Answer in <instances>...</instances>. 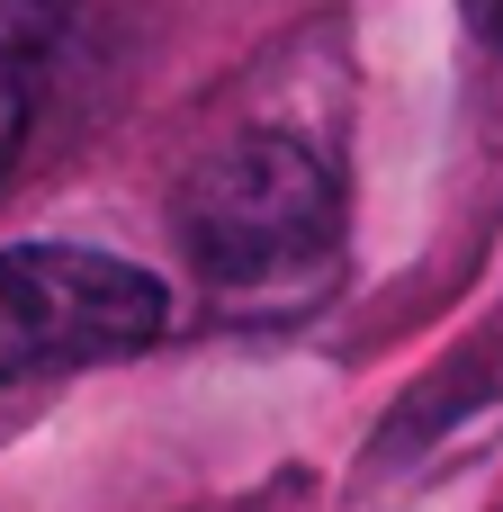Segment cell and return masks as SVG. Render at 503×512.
<instances>
[{
  "instance_id": "obj_1",
  "label": "cell",
  "mask_w": 503,
  "mask_h": 512,
  "mask_svg": "<svg viewBox=\"0 0 503 512\" xmlns=\"http://www.w3.org/2000/svg\"><path fill=\"white\" fill-rule=\"evenodd\" d=\"M180 252L225 324H297L342 279V189L297 135H234L180 180Z\"/></svg>"
},
{
  "instance_id": "obj_2",
  "label": "cell",
  "mask_w": 503,
  "mask_h": 512,
  "mask_svg": "<svg viewBox=\"0 0 503 512\" xmlns=\"http://www.w3.org/2000/svg\"><path fill=\"white\" fill-rule=\"evenodd\" d=\"M171 297L117 252L90 243H18L0 252V387L54 378V369H99L144 342H162Z\"/></svg>"
},
{
  "instance_id": "obj_3",
  "label": "cell",
  "mask_w": 503,
  "mask_h": 512,
  "mask_svg": "<svg viewBox=\"0 0 503 512\" xmlns=\"http://www.w3.org/2000/svg\"><path fill=\"white\" fill-rule=\"evenodd\" d=\"M63 27H72V0H0V180L18 171V144H27V117H36Z\"/></svg>"
},
{
  "instance_id": "obj_4",
  "label": "cell",
  "mask_w": 503,
  "mask_h": 512,
  "mask_svg": "<svg viewBox=\"0 0 503 512\" xmlns=\"http://www.w3.org/2000/svg\"><path fill=\"white\" fill-rule=\"evenodd\" d=\"M468 18H477V36L503 54V0H468Z\"/></svg>"
}]
</instances>
